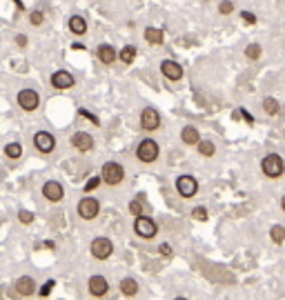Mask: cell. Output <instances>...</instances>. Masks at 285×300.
<instances>
[{
    "mask_svg": "<svg viewBox=\"0 0 285 300\" xmlns=\"http://www.w3.org/2000/svg\"><path fill=\"white\" fill-rule=\"evenodd\" d=\"M141 127L145 131H156L161 127V114H159V109L156 107H143V112H141Z\"/></svg>",
    "mask_w": 285,
    "mask_h": 300,
    "instance_id": "12",
    "label": "cell"
},
{
    "mask_svg": "<svg viewBox=\"0 0 285 300\" xmlns=\"http://www.w3.org/2000/svg\"><path fill=\"white\" fill-rule=\"evenodd\" d=\"M239 112H241V116L245 118V122H250V125H252V122H254V116H252L250 112H247V109H239Z\"/></svg>",
    "mask_w": 285,
    "mask_h": 300,
    "instance_id": "38",
    "label": "cell"
},
{
    "mask_svg": "<svg viewBox=\"0 0 285 300\" xmlns=\"http://www.w3.org/2000/svg\"><path fill=\"white\" fill-rule=\"evenodd\" d=\"M78 114H81V116H85V118H89V120H92V122H94V125H96V127H98V125H100V120H98V118H96V116H94V114H89V112H87V109H81V112H78Z\"/></svg>",
    "mask_w": 285,
    "mask_h": 300,
    "instance_id": "35",
    "label": "cell"
},
{
    "mask_svg": "<svg viewBox=\"0 0 285 300\" xmlns=\"http://www.w3.org/2000/svg\"><path fill=\"white\" fill-rule=\"evenodd\" d=\"M192 218L198 220V223H205V220H208V209H205V207H194V209H192Z\"/></svg>",
    "mask_w": 285,
    "mask_h": 300,
    "instance_id": "29",
    "label": "cell"
},
{
    "mask_svg": "<svg viewBox=\"0 0 285 300\" xmlns=\"http://www.w3.org/2000/svg\"><path fill=\"white\" fill-rule=\"evenodd\" d=\"M89 254H92L94 260H109L114 254V242L109 240L107 236H96L92 242H89Z\"/></svg>",
    "mask_w": 285,
    "mask_h": 300,
    "instance_id": "4",
    "label": "cell"
},
{
    "mask_svg": "<svg viewBox=\"0 0 285 300\" xmlns=\"http://www.w3.org/2000/svg\"><path fill=\"white\" fill-rule=\"evenodd\" d=\"M100 182H102V178H100V176H94V178H92V180H87V185H85V194L94 192V189H96V187H98V185H100Z\"/></svg>",
    "mask_w": 285,
    "mask_h": 300,
    "instance_id": "33",
    "label": "cell"
},
{
    "mask_svg": "<svg viewBox=\"0 0 285 300\" xmlns=\"http://www.w3.org/2000/svg\"><path fill=\"white\" fill-rule=\"evenodd\" d=\"M261 171H263L265 178L276 180L285 174V160L281 154H265L263 160H261Z\"/></svg>",
    "mask_w": 285,
    "mask_h": 300,
    "instance_id": "1",
    "label": "cell"
},
{
    "mask_svg": "<svg viewBox=\"0 0 285 300\" xmlns=\"http://www.w3.org/2000/svg\"><path fill=\"white\" fill-rule=\"evenodd\" d=\"M14 3L18 5V9H22V3H20V0H14Z\"/></svg>",
    "mask_w": 285,
    "mask_h": 300,
    "instance_id": "41",
    "label": "cell"
},
{
    "mask_svg": "<svg viewBox=\"0 0 285 300\" xmlns=\"http://www.w3.org/2000/svg\"><path fill=\"white\" fill-rule=\"evenodd\" d=\"M145 40H147L149 45L159 47L165 42V34H163V29H159V27H147L145 29Z\"/></svg>",
    "mask_w": 285,
    "mask_h": 300,
    "instance_id": "21",
    "label": "cell"
},
{
    "mask_svg": "<svg viewBox=\"0 0 285 300\" xmlns=\"http://www.w3.org/2000/svg\"><path fill=\"white\" fill-rule=\"evenodd\" d=\"M118 289H120V293H123L125 298H134L136 293H138V289H141V287H138V283H136V278H123L120 280V285H118Z\"/></svg>",
    "mask_w": 285,
    "mask_h": 300,
    "instance_id": "19",
    "label": "cell"
},
{
    "mask_svg": "<svg viewBox=\"0 0 285 300\" xmlns=\"http://www.w3.org/2000/svg\"><path fill=\"white\" fill-rule=\"evenodd\" d=\"M76 211L78 216H81L83 220H96L100 213V203L98 198H94V196H83L81 200H78L76 205Z\"/></svg>",
    "mask_w": 285,
    "mask_h": 300,
    "instance_id": "6",
    "label": "cell"
},
{
    "mask_svg": "<svg viewBox=\"0 0 285 300\" xmlns=\"http://www.w3.org/2000/svg\"><path fill=\"white\" fill-rule=\"evenodd\" d=\"M42 20H45V18H42V11H32V14H29V22H32L34 27H40Z\"/></svg>",
    "mask_w": 285,
    "mask_h": 300,
    "instance_id": "32",
    "label": "cell"
},
{
    "mask_svg": "<svg viewBox=\"0 0 285 300\" xmlns=\"http://www.w3.org/2000/svg\"><path fill=\"white\" fill-rule=\"evenodd\" d=\"M54 287H56V280H47V283L40 287V296H49V291L54 289Z\"/></svg>",
    "mask_w": 285,
    "mask_h": 300,
    "instance_id": "34",
    "label": "cell"
},
{
    "mask_svg": "<svg viewBox=\"0 0 285 300\" xmlns=\"http://www.w3.org/2000/svg\"><path fill=\"white\" fill-rule=\"evenodd\" d=\"M134 234L138 238H143V240H151V238H156V234H159V225L149 216H138L134 218Z\"/></svg>",
    "mask_w": 285,
    "mask_h": 300,
    "instance_id": "5",
    "label": "cell"
},
{
    "mask_svg": "<svg viewBox=\"0 0 285 300\" xmlns=\"http://www.w3.org/2000/svg\"><path fill=\"white\" fill-rule=\"evenodd\" d=\"M69 145L74 147L76 151H81V154H87V151L94 149V136H89L87 131H76L74 136L69 138Z\"/></svg>",
    "mask_w": 285,
    "mask_h": 300,
    "instance_id": "14",
    "label": "cell"
},
{
    "mask_svg": "<svg viewBox=\"0 0 285 300\" xmlns=\"http://www.w3.org/2000/svg\"><path fill=\"white\" fill-rule=\"evenodd\" d=\"M67 27H69V32L74 36H85L87 34V20H85L83 16H71Z\"/></svg>",
    "mask_w": 285,
    "mask_h": 300,
    "instance_id": "20",
    "label": "cell"
},
{
    "mask_svg": "<svg viewBox=\"0 0 285 300\" xmlns=\"http://www.w3.org/2000/svg\"><path fill=\"white\" fill-rule=\"evenodd\" d=\"M261 53H263V49H261V45H256V42H252V45L245 47V56L250 60H258Z\"/></svg>",
    "mask_w": 285,
    "mask_h": 300,
    "instance_id": "28",
    "label": "cell"
},
{
    "mask_svg": "<svg viewBox=\"0 0 285 300\" xmlns=\"http://www.w3.org/2000/svg\"><path fill=\"white\" fill-rule=\"evenodd\" d=\"M180 140L190 147H198V143H201V131L194 125H185L183 129H180Z\"/></svg>",
    "mask_w": 285,
    "mask_h": 300,
    "instance_id": "17",
    "label": "cell"
},
{
    "mask_svg": "<svg viewBox=\"0 0 285 300\" xmlns=\"http://www.w3.org/2000/svg\"><path fill=\"white\" fill-rule=\"evenodd\" d=\"M176 192H178V196L183 200L194 198V196L198 194V182H196V178L190 176V174L178 176V178H176Z\"/></svg>",
    "mask_w": 285,
    "mask_h": 300,
    "instance_id": "8",
    "label": "cell"
},
{
    "mask_svg": "<svg viewBox=\"0 0 285 300\" xmlns=\"http://www.w3.org/2000/svg\"><path fill=\"white\" fill-rule=\"evenodd\" d=\"M263 112L268 114V116H276L278 112H281V105H278L276 98H272V96L263 98Z\"/></svg>",
    "mask_w": 285,
    "mask_h": 300,
    "instance_id": "25",
    "label": "cell"
},
{
    "mask_svg": "<svg viewBox=\"0 0 285 300\" xmlns=\"http://www.w3.org/2000/svg\"><path fill=\"white\" fill-rule=\"evenodd\" d=\"M234 11V3L232 0H221V5H218V14L221 16H227Z\"/></svg>",
    "mask_w": 285,
    "mask_h": 300,
    "instance_id": "30",
    "label": "cell"
},
{
    "mask_svg": "<svg viewBox=\"0 0 285 300\" xmlns=\"http://www.w3.org/2000/svg\"><path fill=\"white\" fill-rule=\"evenodd\" d=\"M87 291H89V296H94V298H105L109 293V280L105 276H100V274H94V276H89V280H87Z\"/></svg>",
    "mask_w": 285,
    "mask_h": 300,
    "instance_id": "10",
    "label": "cell"
},
{
    "mask_svg": "<svg viewBox=\"0 0 285 300\" xmlns=\"http://www.w3.org/2000/svg\"><path fill=\"white\" fill-rule=\"evenodd\" d=\"M14 289H16L18 296H25L27 298V296H34L36 289H38V285H36V280L32 276H20L16 280Z\"/></svg>",
    "mask_w": 285,
    "mask_h": 300,
    "instance_id": "16",
    "label": "cell"
},
{
    "mask_svg": "<svg viewBox=\"0 0 285 300\" xmlns=\"http://www.w3.org/2000/svg\"><path fill=\"white\" fill-rule=\"evenodd\" d=\"M129 213L134 218H138V216H147L145 213V207H143V203H141V198H136V200H132L129 203Z\"/></svg>",
    "mask_w": 285,
    "mask_h": 300,
    "instance_id": "27",
    "label": "cell"
},
{
    "mask_svg": "<svg viewBox=\"0 0 285 300\" xmlns=\"http://www.w3.org/2000/svg\"><path fill=\"white\" fill-rule=\"evenodd\" d=\"M198 154H201L203 158H214V154H216V147H214V140H201L198 143Z\"/></svg>",
    "mask_w": 285,
    "mask_h": 300,
    "instance_id": "24",
    "label": "cell"
},
{
    "mask_svg": "<svg viewBox=\"0 0 285 300\" xmlns=\"http://www.w3.org/2000/svg\"><path fill=\"white\" fill-rule=\"evenodd\" d=\"M161 73L167 78V80H172V83H178L180 78H183V67H180L176 60H163L161 63Z\"/></svg>",
    "mask_w": 285,
    "mask_h": 300,
    "instance_id": "15",
    "label": "cell"
},
{
    "mask_svg": "<svg viewBox=\"0 0 285 300\" xmlns=\"http://www.w3.org/2000/svg\"><path fill=\"white\" fill-rule=\"evenodd\" d=\"M49 83H51V87L58 89V91H67L71 87H76V78L71 76L67 69H56V71L51 73Z\"/></svg>",
    "mask_w": 285,
    "mask_h": 300,
    "instance_id": "9",
    "label": "cell"
},
{
    "mask_svg": "<svg viewBox=\"0 0 285 300\" xmlns=\"http://www.w3.org/2000/svg\"><path fill=\"white\" fill-rule=\"evenodd\" d=\"M5 156L11 158V160H18V158H22V145L14 140V143H7L5 145Z\"/></svg>",
    "mask_w": 285,
    "mask_h": 300,
    "instance_id": "23",
    "label": "cell"
},
{
    "mask_svg": "<svg viewBox=\"0 0 285 300\" xmlns=\"http://www.w3.org/2000/svg\"><path fill=\"white\" fill-rule=\"evenodd\" d=\"M18 220H20L22 225H32L34 223V213L27 211V209H22V211H18Z\"/></svg>",
    "mask_w": 285,
    "mask_h": 300,
    "instance_id": "31",
    "label": "cell"
},
{
    "mask_svg": "<svg viewBox=\"0 0 285 300\" xmlns=\"http://www.w3.org/2000/svg\"><path fill=\"white\" fill-rule=\"evenodd\" d=\"M16 102H18V107L22 109V112H27V114H32L36 112V109L40 107V94L36 89H20L18 91V96H16Z\"/></svg>",
    "mask_w": 285,
    "mask_h": 300,
    "instance_id": "7",
    "label": "cell"
},
{
    "mask_svg": "<svg viewBox=\"0 0 285 300\" xmlns=\"http://www.w3.org/2000/svg\"><path fill=\"white\" fill-rule=\"evenodd\" d=\"M159 252H161L163 256H167V258H169V256H172V247H169V244H167V242H163V244H161V247H159Z\"/></svg>",
    "mask_w": 285,
    "mask_h": 300,
    "instance_id": "37",
    "label": "cell"
},
{
    "mask_svg": "<svg viewBox=\"0 0 285 300\" xmlns=\"http://www.w3.org/2000/svg\"><path fill=\"white\" fill-rule=\"evenodd\" d=\"M174 300H187L185 296H176V298H174Z\"/></svg>",
    "mask_w": 285,
    "mask_h": 300,
    "instance_id": "42",
    "label": "cell"
},
{
    "mask_svg": "<svg viewBox=\"0 0 285 300\" xmlns=\"http://www.w3.org/2000/svg\"><path fill=\"white\" fill-rule=\"evenodd\" d=\"M100 178H102L105 185L116 187V185H120V182L125 180V167L120 162H116V160H107L100 167Z\"/></svg>",
    "mask_w": 285,
    "mask_h": 300,
    "instance_id": "3",
    "label": "cell"
},
{
    "mask_svg": "<svg viewBox=\"0 0 285 300\" xmlns=\"http://www.w3.org/2000/svg\"><path fill=\"white\" fill-rule=\"evenodd\" d=\"M161 156V147L154 138H143L141 143L136 145V160L143 165H151L156 162V158Z\"/></svg>",
    "mask_w": 285,
    "mask_h": 300,
    "instance_id": "2",
    "label": "cell"
},
{
    "mask_svg": "<svg viewBox=\"0 0 285 300\" xmlns=\"http://www.w3.org/2000/svg\"><path fill=\"white\" fill-rule=\"evenodd\" d=\"M96 53H98V60H100L102 65H112L114 60L118 58V51H116V47L107 45V42H102V45H98V49H96Z\"/></svg>",
    "mask_w": 285,
    "mask_h": 300,
    "instance_id": "18",
    "label": "cell"
},
{
    "mask_svg": "<svg viewBox=\"0 0 285 300\" xmlns=\"http://www.w3.org/2000/svg\"><path fill=\"white\" fill-rule=\"evenodd\" d=\"M241 18H243L245 22H250V24H254V22H256V16H254L252 11H241Z\"/></svg>",
    "mask_w": 285,
    "mask_h": 300,
    "instance_id": "36",
    "label": "cell"
},
{
    "mask_svg": "<svg viewBox=\"0 0 285 300\" xmlns=\"http://www.w3.org/2000/svg\"><path fill=\"white\" fill-rule=\"evenodd\" d=\"M136 56H138V49L134 47V45H125L123 49L118 51V60L123 65H132L136 60Z\"/></svg>",
    "mask_w": 285,
    "mask_h": 300,
    "instance_id": "22",
    "label": "cell"
},
{
    "mask_svg": "<svg viewBox=\"0 0 285 300\" xmlns=\"http://www.w3.org/2000/svg\"><path fill=\"white\" fill-rule=\"evenodd\" d=\"M34 147H36V151H40V154H51V151L56 149V136L49 131H36L34 133Z\"/></svg>",
    "mask_w": 285,
    "mask_h": 300,
    "instance_id": "13",
    "label": "cell"
},
{
    "mask_svg": "<svg viewBox=\"0 0 285 300\" xmlns=\"http://www.w3.org/2000/svg\"><path fill=\"white\" fill-rule=\"evenodd\" d=\"M281 211L285 213V196H283V198H281Z\"/></svg>",
    "mask_w": 285,
    "mask_h": 300,
    "instance_id": "40",
    "label": "cell"
},
{
    "mask_svg": "<svg viewBox=\"0 0 285 300\" xmlns=\"http://www.w3.org/2000/svg\"><path fill=\"white\" fill-rule=\"evenodd\" d=\"M16 45L25 47V45H27V38H25V36H18V38H16Z\"/></svg>",
    "mask_w": 285,
    "mask_h": 300,
    "instance_id": "39",
    "label": "cell"
},
{
    "mask_svg": "<svg viewBox=\"0 0 285 300\" xmlns=\"http://www.w3.org/2000/svg\"><path fill=\"white\" fill-rule=\"evenodd\" d=\"M270 240L274 242V244H283L285 242V227H283V225H272Z\"/></svg>",
    "mask_w": 285,
    "mask_h": 300,
    "instance_id": "26",
    "label": "cell"
},
{
    "mask_svg": "<svg viewBox=\"0 0 285 300\" xmlns=\"http://www.w3.org/2000/svg\"><path fill=\"white\" fill-rule=\"evenodd\" d=\"M40 194L45 196L47 203H60V200L65 198V187L60 185L58 180H45L42 182Z\"/></svg>",
    "mask_w": 285,
    "mask_h": 300,
    "instance_id": "11",
    "label": "cell"
}]
</instances>
